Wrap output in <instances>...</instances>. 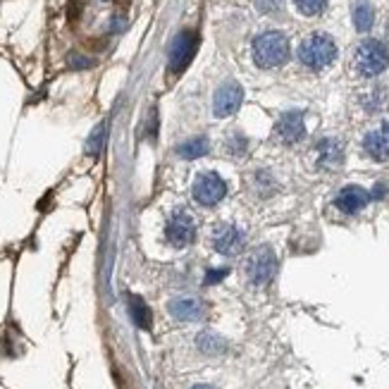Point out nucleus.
Segmentation results:
<instances>
[{
    "label": "nucleus",
    "instance_id": "nucleus-13",
    "mask_svg": "<svg viewBox=\"0 0 389 389\" xmlns=\"http://www.w3.org/2000/svg\"><path fill=\"white\" fill-rule=\"evenodd\" d=\"M167 311H170L172 318H177V320L182 322H196L203 318V304L196 299H184V296H180V299H172L170 306H167Z\"/></svg>",
    "mask_w": 389,
    "mask_h": 389
},
{
    "label": "nucleus",
    "instance_id": "nucleus-3",
    "mask_svg": "<svg viewBox=\"0 0 389 389\" xmlns=\"http://www.w3.org/2000/svg\"><path fill=\"white\" fill-rule=\"evenodd\" d=\"M354 62H356V69H358L363 77H377V74H382L389 67V51L382 41L368 39L356 48Z\"/></svg>",
    "mask_w": 389,
    "mask_h": 389
},
{
    "label": "nucleus",
    "instance_id": "nucleus-25",
    "mask_svg": "<svg viewBox=\"0 0 389 389\" xmlns=\"http://www.w3.org/2000/svg\"><path fill=\"white\" fill-rule=\"evenodd\" d=\"M191 389H213L210 385H196V387H191Z\"/></svg>",
    "mask_w": 389,
    "mask_h": 389
},
{
    "label": "nucleus",
    "instance_id": "nucleus-10",
    "mask_svg": "<svg viewBox=\"0 0 389 389\" xmlns=\"http://www.w3.org/2000/svg\"><path fill=\"white\" fill-rule=\"evenodd\" d=\"M334 203H337V208L342 210V213L347 215H354L358 213V210H363L365 205L370 203V193L365 191V189L351 184V187H344L342 191L337 193V198H334Z\"/></svg>",
    "mask_w": 389,
    "mask_h": 389
},
{
    "label": "nucleus",
    "instance_id": "nucleus-16",
    "mask_svg": "<svg viewBox=\"0 0 389 389\" xmlns=\"http://www.w3.org/2000/svg\"><path fill=\"white\" fill-rule=\"evenodd\" d=\"M210 150V144L205 137H196V139H189L180 146V155L187 160H196V158H203L205 153Z\"/></svg>",
    "mask_w": 389,
    "mask_h": 389
},
{
    "label": "nucleus",
    "instance_id": "nucleus-12",
    "mask_svg": "<svg viewBox=\"0 0 389 389\" xmlns=\"http://www.w3.org/2000/svg\"><path fill=\"white\" fill-rule=\"evenodd\" d=\"M277 134L282 137V141H287V144L301 141V139H304V134H306L304 115H301L299 110L284 112V115L277 120Z\"/></svg>",
    "mask_w": 389,
    "mask_h": 389
},
{
    "label": "nucleus",
    "instance_id": "nucleus-17",
    "mask_svg": "<svg viewBox=\"0 0 389 389\" xmlns=\"http://www.w3.org/2000/svg\"><path fill=\"white\" fill-rule=\"evenodd\" d=\"M196 344H198V349H201L203 354H208V356H218V354H223V351H225V342L213 332H201V334H198V339H196Z\"/></svg>",
    "mask_w": 389,
    "mask_h": 389
},
{
    "label": "nucleus",
    "instance_id": "nucleus-6",
    "mask_svg": "<svg viewBox=\"0 0 389 389\" xmlns=\"http://www.w3.org/2000/svg\"><path fill=\"white\" fill-rule=\"evenodd\" d=\"M227 193V184L225 180L218 175V172H201V175L193 180L191 187V196L196 203L201 205H218L225 198Z\"/></svg>",
    "mask_w": 389,
    "mask_h": 389
},
{
    "label": "nucleus",
    "instance_id": "nucleus-4",
    "mask_svg": "<svg viewBox=\"0 0 389 389\" xmlns=\"http://www.w3.org/2000/svg\"><path fill=\"white\" fill-rule=\"evenodd\" d=\"M198 51V34L191 29L182 31L175 36V41L170 43V53H167V64H170L172 74H180L189 67V62L193 60Z\"/></svg>",
    "mask_w": 389,
    "mask_h": 389
},
{
    "label": "nucleus",
    "instance_id": "nucleus-8",
    "mask_svg": "<svg viewBox=\"0 0 389 389\" xmlns=\"http://www.w3.org/2000/svg\"><path fill=\"white\" fill-rule=\"evenodd\" d=\"M241 101H244V89L236 82H227L215 91L213 112L218 117H230L241 107Z\"/></svg>",
    "mask_w": 389,
    "mask_h": 389
},
{
    "label": "nucleus",
    "instance_id": "nucleus-20",
    "mask_svg": "<svg viewBox=\"0 0 389 389\" xmlns=\"http://www.w3.org/2000/svg\"><path fill=\"white\" fill-rule=\"evenodd\" d=\"M103 144H105V124H98V127L94 129V134L89 137V144H86V153L91 155H98Z\"/></svg>",
    "mask_w": 389,
    "mask_h": 389
},
{
    "label": "nucleus",
    "instance_id": "nucleus-14",
    "mask_svg": "<svg viewBox=\"0 0 389 389\" xmlns=\"http://www.w3.org/2000/svg\"><path fill=\"white\" fill-rule=\"evenodd\" d=\"M127 308H129V315H132L134 325H137L139 329L153 327V313H150V308L146 306L144 299H139V296H129Z\"/></svg>",
    "mask_w": 389,
    "mask_h": 389
},
{
    "label": "nucleus",
    "instance_id": "nucleus-5",
    "mask_svg": "<svg viewBox=\"0 0 389 389\" xmlns=\"http://www.w3.org/2000/svg\"><path fill=\"white\" fill-rule=\"evenodd\" d=\"M277 273V258H275V251L270 246H261L248 256L246 261V275L256 287H263Z\"/></svg>",
    "mask_w": 389,
    "mask_h": 389
},
{
    "label": "nucleus",
    "instance_id": "nucleus-2",
    "mask_svg": "<svg viewBox=\"0 0 389 389\" xmlns=\"http://www.w3.org/2000/svg\"><path fill=\"white\" fill-rule=\"evenodd\" d=\"M299 60L308 69H325L337 60V46L327 34H311L299 46Z\"/></svg>",
    "mask_w": 389,
    "mask_h": 389
},
{
    "label": "nucleus",
    "instance_id": "nucleus-21",
    "mask_svg": "<svg viewBox=\"0 0 389 389\" xmlns=\"http://www.w3.org/2000/svg\"><path fill=\"white\" fill-rule=\"evenodd\" d=\"M246 146L248 141L241 134H234V137H230L227 139V153H232V155H244L246 153Z\"/></svg>",
    "mask_w": 389,
    "mask_h": 389
},
{
    "label": "nucleus",
    "instance_id": "nucleus-19",
    "mask_svg": "<svg viewBox=\"0 0 389 389\" xmlns=\"http://www.w3.org/2000/svg\"><path fill=\"white\" fill-rule=\"evenodd\" d=\"M296 10H299L301 15H306V17H313V15H320L322 10H325L327 0H294Z\"/></svg>",
    "mask_w": 389,
    "mask_h": 389
},
{
    "label": "nucleus",
    "instance_id": "nucleus-24",
    "mask_svg": "<svg viewBox=\"0 0 389 389\" xmlns=\"http://www.w3.org/2000/svg\"><path fill=\"white\" fill-rule=\"evenodd\" d=\"M79 10H82V0H72V3H69V8H67V17L69 19H77Z\"/></svg>",
    "mask_w": 389,
    "mask_h": 389
},
{
    "label": "nucleus",
    "instance_id": "nucleus-11",
    "mask_svg": "<svg viewBox=\"0 0 389 389\" xmlns=\"http://www.w3.org/2000/svg\"><path fill=\"white\" fill-rule=\"evenodd\" d=\"M363 150L372 160H387L389 158V122L380 124L377 129L365 134Z\"/></svg>",
    "mask_w": 389,
    "mask_h": 389
},
{
    "label": "nucleus",
    "instance_id": "nucleus-9",
    "mask_svg": "<svg viewBox=\"0 0 389 389\" xmlns=\"http://www.w3.org/2000/svg\"><path fill=\"white\" fill-rule=\"evenodd\" d=\"M244 232L234 225H218L213 232V246L223 256H234L244 248Z\"/></svg>",
    "mask_w": 389,
    "mask_h": 389
},
{
    "label": "nucleus",
    "instance_id": "nucleus-7",
    "mask_svg": "<svg viewBox=\"0 0 389 389\" xmlns=\"http://www.w3.org/2000/svg\"><path fill=\"white\" fill-rule=\"evenodd\" d=\"M165 239L177 248H184L196 239V225H193V218L187 210L177 208L170 215V220L165 225Z\"/></svg>",
    "mask_w": 389,
    "mask_h": 389
},
{
    "label": "nucleus",
    "instance_id": "nucleus-1",
    "mask_svg": "<svg viewBox=\"0 0 389 389\" xmlns=\"http://www.w3.org/2000/svg\"><path fill=\"white\" fill-rule=\"evenodd\" d=\"M289 60V41L282 31H266L253 41V62L263 69L279 67Z\"/></svg>",
    "mask_w": 389,
    "mask_h": 389
},
{
    "label": "nucleus",
    "instance_id": "nucleus-22",
    "mask_svg": "<svg viewBox=\"0 0 389 389\" xmlns=\"http://www.w3.org/2000/svg\"><path fill=\"white\" fill-rule=\"evenodd\" d=\"M227 275H230V270L227 268H220V270H208V275H205V284H218L220 279H225Z\"/></svg>",
    "mask_w": 389,
    "mask_h": 389
},
{
    "label": "nucleus",
    "instance_id": "nucleus-18",
    "mask_svg": "<svg viewBox=\"0 0 389 389\" xmlns=\"http://www.w3.org/2000/svg\"><path fill=\"white\" fill-rule=\"evenodd\" d=\"M372 21H375V12L368 3H358L354 8V26L358 31H370Z\"/></svg>",
    "mask_w": 389,
    "mask_h": 389
},
{
    "label": "nucleus",
    "instance_id": "nucleus-23",
    "mask_svg": "<svg viewBox=\"0 0 389 389\" xmlns=\"http://www.w3.org/2000/svg\"><path fill=\"white\" fill-rule=\"evenodd\" d=\"M279 5H282V0H256V8L261 10V12H266V15L275 12Z\"/></svg>",
    "mask_w": 389,
    "mask_h": 389
},
{
    "label": "nucleus",
    "instance_id": "nucleus-15",
    "mask_svg": "<svg viewBox=\"0 0 389 389\" xmlns=\"http://www.w3.org/2000/svg\"><path fill=\"white\" fill-rule=\"evenodd\" d=\"M318 155H320V165L325 167H339L344 158L342 144L334 141V139H325V141L318 144Z\"/></svg>",
    "mask_w": 389,
    "mask_h": 389
}]
</instances>
